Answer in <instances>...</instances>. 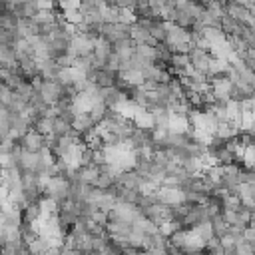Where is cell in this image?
<instances>
[{"label":"cell","instance_id":"cell-1","mask_svg":"<svg viewBox=\"0 0 255 255\" xmlns=\"http://www.w3.org/2000/svg\"><path fill=\"white\" fill-rule=\"evenodd\" d=\"M16 143H18L22 149H26V151L38 153V151H42V149L46 147V137H44L42 133H38L36 129H28Z\"/></svg>","mask_w":255,"mask_h":255},{"label":"cell","instance_id":"cell-2","mask_svg":"<svg viewBox=\"0 0 255 255\" xmlns=\"http://www.w3.org/2000/svg\"><path fill=\"white\" fill-rule=\"evenodd\" d=\"M42 255H60V247H48Z\"/></svg>","mask_w":255,"mask_h":255}]
</instances>
